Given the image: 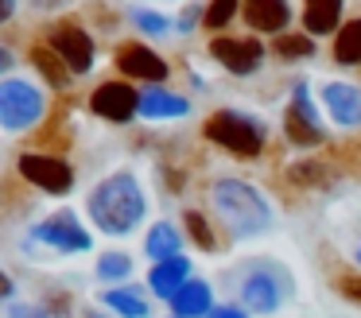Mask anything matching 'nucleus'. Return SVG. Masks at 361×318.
I'll return each instance as SVG.
<instances>
[{
  "label": "nucleus",
  "mask_w": 361,
  "mask_h": 318,
  "mask_svg": "<svg viewBox=\"0 0 361 318\" xmlns=\"http://www.w3.org/2000/svg\"><path fill=\"white\" fill-rule=\"evenodd\" d=\"M90 221L105 233V237H128L133 229H140L144 214H148V198L144 186L133 171H113L90 190Z\"/></svg>",
  "instance_id": "f257e3e1"
},
{
  "label": "nucleus",
  "mask_w": 361,
  "mask_h": 318,
  "mask_svg": "<svg viewBox=\"0 0 361 318\" xmlns=\"http://www.w3.org/2000/svg\"><path fill=\"white\" fill-rule=\"evenodd\" d=\"M210 206H214V214H218V221L226 225V233L237 240L260 237V233H268L276 221V209H272V202H268V194L257 190L252 183H245V178H214L210 183Z\"/></svg>",
  "instance_id": "f03ea898"
},
{
  "label": "nucleus",
  "mask_w": 361,
  "mask_h": 318,
  "mask_svg": "<svg viewBox=\"0 0 361 318\" xmlns=\"http://www.w3.org/2000/svg\"><path fill=\"white\" fill-rule=\"evenodd\" d=\"M202 136L237 159H257L268 147V124L241 109H214L202 121Z\"/></svg>",
  "instance_id": "7ed1b4c3"
},
{
  "label": "nucleus",
  "mask_w": 361,
  "mask_h": 318,
  "mask_svg": "<svg viewBox=\"0 0 361 318\" xmlns=\"http://www.w3.org/2000/svg\"><path fill=\"white\" fill-rule=\"evenodd\" d=\"M291 291H295V283H291L288 268L276 260H252L237 279V295H241L237 302L257 318L280 314L283 302L291 299Z\"/></svg>",
  "instance_id": "20e7f679"
},
{
  "label": "nucleus",
  "mask_w": 361,
  "mask_h": 318,
  "mask_svg": "<svg viewBox=\"0 0 361 318\" xmlns=\"http://www.w3.org/2000/svg\"><path fill=\"white\" fill-rule=\"evenodd\" d=\"M283 136L291 147H322L326 144V124L319 116V105L311 97V82L299 78L291 85V97L283 105Z\"/></svg>",
  "instance_id": "39448f33"
},
{
  "label": "nucleus",
  "mask_w": 361,
  "mask_h": 318,
  "mask_svg": "<svg viewBox=\"0 0 361 318\" xmlns=\"http://www.w3.org/2000/svg\"><path fill=\"white\" fill-rule=\"evenodd\" d=\"M43 113H47V101L32 82H20V78L0 82V124L8 132H24L39 124Z\"/></svg>",
  "instance_id": "423d86ee"
},
{
  "label": "nucleus",
  "mask_w": 361,
  "mask_h": 318,
  "mask_svg": "<svg viewBox=\"0 0 361 318\" xmlns=\"http://www.w3.org/2000/svg\"><path fill=\"white\" fill-rule=\"evenodd\" d=\"M210 59L218 62L221 70L237 78H249L260 70L264 62V43L260 39H237V35H214L210 39Z\"/></svg>",
  "instance_id": "0eeeda50"
},
{
  "label": "nucleus",
  "mask_w": 361,
  "mask_h": 318,
  "mask_svg": "<svg viewBox=\"0 0 361 318\" xmlns=\"http://www.w3.org/2000/svg\"><path fill=\"white\" fill-rule=\"evenodd\" d=\"M32 233H35V240L59 248V252H90V245H94V237L86 233V225H82L71 209H59V214L43 217Z\"/></svg>",
  "instance_id": "6e6552de"
},
{
  "label": "nucleus",
  "mask_w": 361,
  "mask_h": 318,
  "mask_svg": "<svg viewBox=\"0 0 361 318\" xmlns=\"http://www.w3.org/2000/svg\"><path fill=\"white\" fill-rule=\"evenodd\" d=\"M90 109L109 124H128L133 116H140V93L128 82H102L90 93Z\"/></svg>",
  "instance_id": "1a4fd4ad"
},
{
  "label": "nucleus",
  "mask_w": 361,
  "mask_h": 318,
  "mask_svg": "<svg viewBox=\"0 0 361 318\" xmlns=\"http://www.w3.org/2000/svg\"><path fill=\"white\" fill-rule=\"evenodd\" d=\"M16 171H20V175H24L32 186H39V190H47V194H71V186H74L71 163H66V159H55V155H35V152H27V155H20Z\"/></svg>",
  "instance_id": "9d476101"
},
{
  "label": "nucleus",
  "mask_w": 361,
  "mask_h": 318,
  "mask_svg": "<svg viewBox=\"0 0 361 318\" xmlns=\"http://www.w3.org/2000/svg\"><path fill=\"white\" fill-rule=\"evenodd\" d=\"M51 47H55L59 59L71 66V74H90V70H94L97 47H94V39L86 35V27H78V23H59V27L51 31Z\"/></svg>",
  "instance_id": "9b49d317"
},
{
  "label": "nucleus",
  "mask_w": 361,
  "mask_h": 318,
  "mask_svg": "<svg viewBox=\"0 0 361 318\" xmlns=\"http://www.w3.org/2000/svg\"><path fill=\"white\" fill-rule=\"evenodd\" d=\"M117 70L125 78H136V82H148V85L167 82V74H171V66L164 62V54H156L144 43H121L117 47Z\"/></svg>",
  "instance_id": "f8f14e48"
},
{
  "label": "nucleus",
  "mask_w": 361,
  "mask_h": 318,
  "mask_svg": "<svg viewBox=\"0 0 361 318\" xmlns=\"http://www.w3.org/2000/svg\"><path fill=\"white\" fill-rule=\"evenodd\" d=\"M322 109L338 128H361V85L357 82H326L319 90Z\"/></svg>",
  "instance_id": "ddd939ff"
},
{
  "label": "nucleus",
  "mask_w": 361,
  "mask_h": 318,
  "mask_svg": "<svg viewBox=\"0 0 361 318\" xmlns=\"http://www.w3.org/2000/svg\"><path fill=\"white\" fill-rule=\"evenodd\" d=\"M241 20L257 35H283L291 23V4L288 0H241Z\"/></svg>",
  "instance_id": "4468645a"
},
{
  "label": "nucleus",
  "mask_w": 361,
  "mask_h": 318,
  "mask_svg": "<svg viewBox=\"0 0 361 318\" xmlns=\"http://www.w3.org/2000/svg\"><path fill=\"white\" fill-rule=\"evenodd\" d=\"M167 307H171L175 318H206L214 307H218V302H214V287L206 283V279L190 276L187 283H183L179 291L167 299Z\"/></svg>",
  "instance_id": "2eb2a0df"
},
{
  "label": "nucleus",
  "mask_w": 361,
  "mask_h": 318,
  "mask_svg": "<svg viewBox=\"0 0 361 318\" xmlns=\"http://www.w3.org/2000/svg\"><path fill=\"white\" fill-rule=\"evenodd\" d=\"M190 276H195V264H190L187 256H183V252H179V256H167V260H156V264H152V271H148V291L159 295V299L167 302Z\"/></svg>",
  "instance_id": "dca6fc26"
},
{
  "label": "nucleus",
  "mask_w": 361,
  "mask_h": 318,
  "mask_svg": "<svg viewBox=\"0 0 361 318\" xmlns=\"http://www.w3.org/2000/svg\"><path fill=\"white\" fill-rule=\"evenodd\" d=\"M187 113H190V101L183 93L159 90V85H148L140 93V116H148V121H183Z\"/></svg>",
  "instance_id": "f3484780"
},
{
  "label": "nucleus",
  "mask_w": 361,
  "mask_h": 318,
  "mask_svg": "<svg viewBox=\"0 0 361 318\" xmlns=\"http://www.w3.org/2000/svg\"><path fill=\"white\" fill-rule=\"evenodd\" d=\"M342 8L345 0H303V27L311 39L338 35L342 27Z\"/></svg>",
  "instance_id": "a211bd4d"
},
{
  "label": "nucleus",
  "mask_w": 361,
  "mask_h": 318,
  "mask_svg": "<svg viewBox=\"0 0 361 318\" xmlns=\"http://www.w3.org/2000/svg\"><path fill=\"white\" fill-rule=\"evenodd\" d=\"M102 302L117 318H148L152 314V302L140 287H109V291H102Z\"/></svg>",
  "instance_id": "6ab92c4d"
},
{
  "label": "nucleus",
  "mask_w": 361,
  "mask_h": 318,
  "mask_svg": "<svg viewBox=\"0 0 361 318\" xmlns=\"http://www.w3.org/2000/svg\"><path fill=\"white\" fill-rule=\"evenodd\" d=\"M144 252H148L152 260L179 256V252H183V233L175 229L171 221H156V225L148 229V237H144Z\"/></svg>",
  "instance_id": "aec40b11"
},
{
  "label": "nucleus",
  "mask_w": 361,
  "mask_h": 318,
  "mask_svg": "<svg viewBox=\"0 0 361 318\" xmlns=\"http://www.w3.org/2000/svg\"><path fill=\"white\" fill-rule=\"evenodd\" d=\"M334 62L338 66H361V16L342 23L334 35Z\"/></svg>",
  "instance_id": "412c9836"
},
{
  "label": "nucleus",
  "mask_w": 361,
  "mask_h": 318,
  "mask_svg": "<svg viewBox=\"0 0 361 318\" xmlns=\"http://www.w3.org/2000/svg\"><path fill=\"white\" fill-rule=\"evenodd\" d=\"M183 229H187V240H190V245L202 248V252H218V248H221L218 233H214L210 217H206L202 209H187V214H183Z\"/></svg>",
  "instance_id": "4be33fe9"
},
{
  "label": "nucleus",
  "mask_w": 361,
  "mask_h": 318,
  "mask_svg": "<svg viewBox=\"0 0 361 318\" xmlns=\"http://www.w3.org/2000/svg\"><path fill=\"white\" fill-rule=\"evenodd\" d=\"M32 66L39 70V74L47 78L51 85H59V90H63V85L71 82V66H66V62L59 59V51H55L51 43H39V47L32 51Z\"/></svg>",
  "instance_id": "5701e85b"
},
{
  "label": "nucleus",
  "mask_w": 361,
  "mask_h": 318,
  "mask_svg": "<svg viewBox=\"0 0 361 318\" xmlns=\"http://www.w3.org/2000/svg\"><path fill=\"white\" fill-rule=\"evenodd\" d=\"M288 178L295 186H303V190H314V186H326L330 167H326V163H319V159H299V163H291V167H288Z\"/></svg>",
  "instance_id": "b1692460"
},
{
  "label": "nucleus",
  "mask_w": 361,
  "mask_h": 318,
  "mask_svg": "<svg viewBox=\"0 0 361 318\" xmlns=\"http://www.w3.org/2000/svg\"><path fill=\"white\" fill-rule=\"evenodd\" d=\"M276 54H280L283 62L311 59V54H314V39L311 35H291V31H283V35L276 39Z\"/></svg>",
  "instance_id": "393cba45"
},
{
  "label": "nucleus",
  "mask_w": 361,
  "mask_h": 318,
  "mask_svg": "<svg viewBox=\"0 0 361 318\" xmlns=\"http://www.w3.org/2000/svg\"><path fill=\"white\" fill-rule=\"evenodd\" d=\"M97 276H102L105 283L128 279L133 276V256L128 252H102V260H97Z\"/></svg>",
  "instance_id": "a878e982"
},
{
  "label": "nucleus",
  "mask_w": 361,
  "mask_h": 318,
  "mask_svg": "<svg viewBox=\"0 0 361 318\" xmlns=\"http://www.w3.org/2000/svg\"><path fill=\"white\" fill-rule=\"evenodd\" d=\"M237 16H241V0H210L202 23L214 31H221V27H229V20H237Z\"/></svg>",
  "instance_id": "bb28decb"
},
{
  "label": "nucleus",
  "mask_w": 361,
  "mask_h": 318,
  "mask_svg": "<svg viewBox=\"0 0 361 318\" xmlns=\"http://www.w3.org/2000/svg\"><path fill=\"white\" fill-rule=\"evenodd\" d=\"M133 23L144 31V35H167V27H171V23H167L159 12H152V8H136V12H133Z\"/></svg>",
  "instance_id": "cd10ccee"
},
{
  "label": "nucleus",
  "mask_w": 361,
  "mask_h": 318,
  "mask_svg": "<svg viewBox=\"0 0 361 318\" xmlns=\"http://www.w3.org/2000/svg\"><path fill=\"white\" fill-rule=\"evenodd\" d=\"M334 291L342 295L345 302L361 307V271H342V276H334Z\"/></svg>",
  "instance_id": "c85d7f7f"
},
{
  "label": "nucleus",
  "mask_w": 361,
  "mask_h": 318,
  "mask_svg": "<svg viewBox=\"0 0 361 318\" xmlns=\"http://www.w3.org/2000/svg\"><path fill=\"white\" fill-rule=\"evenodd\" d=\"M206 318H252V314L241 307V302H218V307H214Z\"/></svg>",
  "instance_id": "c756f323"
},
{
  "label": "nucleus",
  "mask_w": 361,
  "mask_h": 318,
  "mask_svg": "<svg viewBox=\"0 0 361 318\" xmlns=\"http://www.w3.org/2000/svg\"><path fill=\"white\" fill-rule=\"evenodd\" d=\"M12 318H51V314L39 307H32V302H16V307H12Z\"/></svg>",
  "instance_id": "7c9ffc66"
},
{
  "label": "nucleus",
  "mask_w": 361,
  "mask_h": 318,
  "mask_svg": "<svg viewBox=\"0 0 361 318\" xmlns=\"http://www.w3.org/2000/svg\"><path fill=\"white\" fill-rule=\"evenodd\" d=\"M202 16H206V8H187V12H183V20H179V31H190L198 20H202Z\"/></svg>",
  "instance_id": "2f4dec72"
},
{
  "label": "nucleus",
  "mask_w": 361,
  "mask_h": 318,
  "mask_svg": "<svg viewBox=\"0 0 361 318\" xmlns=\"http://www.w3.org/2000/svg\"><path fill=\"white\" fill-rule=\"evenodd\" d=\"M12 12H16V0H0V23H8Z\"/></svg>",
  "instance_id": "473e14b6"
},
{
  "label": "nucleus",
  "mask_w": 361,
  "mask_h": 318,
  "mask_svg": "<svg viewBox=\"0 0 361 318\" xmlns=\"http://www.w3.org/2000/svg\"><path fill=\"white\" fill-rule=\"evenodd\" d=\"M4 70H12V51L8 47H0V74H4Z\"/></svg>",
  "instance_id": "72a5a7b5"
},
{
  "label": "nucleus",
  "mask_w": 361,
  "mask_h": 318,
  "mask_svg": "<svg viewBox=\"0 0 361 318\" xmlns=\"http://www.w3.org/2000/svg\"><path fill=\"white\" fill-rule=\"evenodd\" d=\"M8 295H12V279L0 271V299H8Z\"/></svg>",
  "instance_id": "f704fd0d"
},
{
  "label": "nucleus",
  "mask_w": 361,
  "mask_h": 318,
  "mask_svg": "<svg viewBox=\"0 0 361 318\" xmlns=\"http://www.w3.org/2000/svg\"><path fill=\"white\" fill-rule=\"evenodd\" d=\"M86 318H105V314H102V310H86Z\"/></svg>",
  "instance_id": "c9c22d12"
},
{
  "label": "nucleus",
  "mask_w": 361,
  "mask_h": 318,
  "mask_svg": "<svg viewBox=\"0 0 361 318\" xmlns=\"http://www.w3.org/2000/svg\"><path fill=\"white\" fill-rule=\"evenodd\" d=\"M353 264H357V268H361V245H357V252H353Z\"/></svg>",
  "instance_id": "e433bc0d"
},
{
  "label": "nucleus",
  "mask_w": 361,
  "mask_h": 318,
  "mask_svg": "<svg viewBox=\"0 0 361 318\" xmlns=\"http://www.w3.org/2000/svg\"><path fill=\"white\" fill-rule=\"evenodd\" d=\"M167 318H175V314H167Z\"/></svg>",
  "instance_id": "4c0bfd02"
}]
</instances>
